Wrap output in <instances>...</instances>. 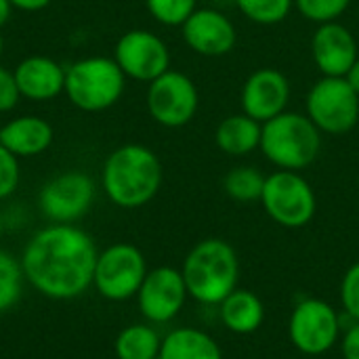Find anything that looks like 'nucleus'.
<instances>
[{"label": "nucleus", "mask_w": 359, "mask_h": 359, "mask_svg": "<svg viewBox=\"0 0 359 359\" xmlns=\"http://www.w3.org/2000/svg\"><path fill=\"white\" fill-rule=\"evenodd\" d=\"M341 305L351 322H359V261H355L341 280Z\"/></svg>", "instance_id": "nucleus-28"}, {"label": "nucleus", "mask_w": 359, "mask_h": 359, "mask_svg": "<svg viewBox=\"0 0 359 359\" xmlns=\"http://www.w3.org/2000/svg\"><path fill=\"white\" fill-rule=\"evenodd\" d=\"M2 231H4V219H2V215H0V238H2Z\"/></svg>", "instance_id": "nucleus-37"}, {"label": "nucleus", "mask_w": 359, "mask_h": 359, "mask_svg": "<svg viewBox=\"0 0 359 359\" xmlns=\"http://www.w3.org/2000/svg\"><path fill=\"white\" fill-rule=\"evenodd\" d=\"M261 130H263V124L257 122L255 118L246 116L244 111L231 114L217 124L215 143H217L219 151H223L225 156L244 158L259 149Z\"/></svg>", "instance_id": "nucleus-19"}, {"label": "nucleus", "mask_w": 359, "mask_h": 359, "mask_svg": "<svg viewBox=\"0 0 359 359\" xmlns=\"http://www.w3.org/2000/svg\"><path fill=\"white\" fill-rule=\"evenodd\" d=\"M164 181V168L154 149L141 143L116 147L103 162L101 189L105 198L124 210L149 204Z\"/></svg>", "instance_id": "nucleus-2"}, {"label": "nucleus", "mask_w": 359, "mask_h": 359, "mask_svg": "<svg viewBox=\"0 0 359 359\" xmlns=\"http://www.w3.org/2000/svg\"><path fill=\"white\" fill-rule=\"evenodd\" d=\"M147 271L145 255L135 244L118 242L99 252L93 288L103 299L122 303L137 297Z\"/></svg>", "instance_id": "nucleus-8"}, {"label": "nucleus", "mask_w": 359, "mask_h": 359, "mask_svg": "<svg viewBox=\"0 0 359 359\" xmlns=\"http://www.w3.org/2000/svg\"><path fill=\"white\" fill-rule=\"evenodd\" d=\"M0 126H2V124H0Z\"/></svg>", "instance_id": "nucleus-38"}, {"label": "nucleus", "mask_w": 359, "mask_h": 359, "mask_svg": "<svg viewBox=\"0 0 359 359\" xmlns=\"http://www.w3.org/2000/svg\"><path fill=\"white\" fill-rule=\"evenodd\" d=\"M126 80L114 57L93 55L65 67L63 93L74 107L97 114L114 107L122 99Z\"/></svg>", "instance_id": "nucleus-5"}, {"label": "nucleus", "mask_w": 359, "mask_h": 359, "mask_svg": "<svg viewBox=\"0 0 359 359\" xmlns=\"http://www.w3.org/2000/svg\"><path fill=\"white\" fill-rule=\"evenodd\" d=\"M343 334L341 313L322 299H303L294 305L288 320V337L297 351L318 358L334 349Z\"/></svg>", "instance_id": "nucleus-9"}, {"label": "nucleus", "mask_w": 359, "mask_h": 359, "mask_svg": "<svg viewBox=\"0 0 359 359\" xmlns=\"http://www.w3.org/2000/svg\"><path fill=\"white\" fill-rule=\"evenodd\" d=\"M53 124L40 116H17L0 126V145L21 158H34L53 145Z\"/></svg>", "instance_id": "nucleus-18"}, {"label": "nucleus", "mask_w": 359, "mask_h": 359, "mask_svg": "<svg viewBox=\"0 0 359 359\" xmlns=\"http://www.w3.org/2000/svg\"><path fill=\"white\" fill-rule=\"evenodd\" d=\"M292 99V84L288 76L276 67L255 69L242 84L240 107L246 116L265 124L288 109Z\"/></svg>", "instance_id": "nucleus-15"}, {"label": "nucleus", "mask_w": 359, "mask_h": 359, "mask_svg": "<svg viewBox=\"0 0 359 359\" xmlns=\"http://www.w3.org/2000/svg\"><path fill=\"white\" fill-rule=\"evenodd\" d=\"M13 8L17 11H25V13H36V11H42L46 8L53 0H8Z\"/></svg>", "instance_id": "nucleus-32"}, {"label": "nucleus", "mask_w": 359, "mask_h": 359, "mask_svg": "<svg viewBox=\"0 0 359 359\" xmlns=\"http://www.w3.org/2000/svg\"><path fill=\"white\" fill-rule=\"evenodd\" d=\"M2 53H4V38H2V34H0V59H2Z\"/></svg>", "instance_id": "nucleus-36"}, {"label": "nucleus", "mask_w": 359, "mask_h": 359, "mask_svg": "<svg viewBox=\"0 0 359 359\" xmlns=\"http://www.w3.org/2000/svg\"><path fill=\"white\" fill-rule=\"evenodd\" d=\"M21 181V166L19 158L11 154L4 145H0V202L8 200Z\"/></svg>", "instance_id": "nucleus-29"}, {"label": "nucleus", "mask_w": 359, "mask_h": 359, "mask_svg": "<svg viewBox=\"0 0 359 359\" xmlns=\"http://www.w3.org/2000/svg\"><path fill=\"white\" fill-rule=\"evenodd\" d=\"M345 80L351 84V88H353V90L359 95V57L355 59V63L349 67V72L345 74Z\"/></svg>", "instance_id": "nucleus-33"}, {"label": "nucleus", "mask_w": 359, "mask_h": 359, "mask_svg": "<svg viewBox=\"0 0 359 359\" xmlns=\"http://www.w3.org/2000/svg\"><path fill=\"white\" fill-rule=\"evenodd\" d=\"M305 114L322 135H347L359 122V95L345 78L322 76L307 90Z\"/></svg>", "instance_id": "nucleus-7"}, {"label": "nucleus", "mask_w": 359, "mask_h": 359, "mask_svg": "<svg viewBox=\"0 0 359 359\" xmlns=\"http://www.w3.org/2000/svg\"><path fill=\"white\" fill-rule=\"evenodd\" d=\"M219 318L223 326L233 334H255L265 322V305L252 290L236 288L219 305Z\"/></svg>", "instance_id": "nucleus-20"}, {"label": "nucleus", "mask_w": 359, "mask_h": 359, "mask_svg": "<svg viewBox=\"0 0 359 359\" xmlns=\"http://www.w3.org/2000/svg\"><path fill=\"white\" fill-rule=\"evenodd\" d=\"M21 101L19 86L15 82V74L0 65V114L13 111Z\"/></svg>", "instance_id": "nucleus-30"}, {"label": "nucleus", "mask_w": 359, "mask_h": 359, "mask_svg": "<svg viewBox=\"0 0 359 359\" xmlns=\"http://www.w3.org/2000/svg\"><path fill=\"white\" fill-rule=\"evenodd\" d=\"M11 11H13V6H11V2L8 0H0V27L8 21V17H11Z\"/></svg>", "instance_id": "nucleus-34"}, {"label": "nucleus", "mask_w": 359, "mask_h": 359, "mask_svg": "<svg viewBox=\"0 0 359 359\" xmlns=\"http://www.w3.org/2000/svg\"><path fill=\"white\" fill-rule=\"evenodd\" d=\"M353 0H294V11L309 23L322 25L341 21Z\"/></svg>", "instance_id": "nucleus-26"}, {"label": "nucleus", "mask_w": 359, "mask_h": 359, "mask_svg": "<svg viewBox=\"0 0 359 359\" xmlns=\"http://www.w3.org/2000/svg\"><path fill=\"white\" fill-rule=\"evenodd\" d=\"M154 21L166 27H181L198 8V0H145Z\"/></svg>", "instance_id": "nucleus-27"}, {"label": "nucleus", "mask_w": 359, "mask_h": 359, "mask_svg": "<svg viewBox=\"0 0 359 359\" xmlns=\"http://www.w3.org/2000/svg\"><path fill=\"white\" fill-rule=\"evenodd\" d=\"M181 36L200 57H225L238 44L236 23L217 6H198L181 25Z\"/></svg>", "instance_id": "nucleus-14"}, {"label": "nucleus", "mask_w": 359, "mask_h": 359, "mask_svg": "<svg viewBox=\"0 0 359 359\" xmlns=\"http://www.w3.org/2000/svg\"><path fill=\"white\" fill-rule=\"evenodd\" d=\"M322 137L307 114L286 109L263 124L259 149L278 170L301 172L318 160Z\"/></svg>", "instance_id": "nucleus-4"}, {"label": "nucleus", "mask_w": 359, "mask_h": 359, "mask_svg": "<svg viewBox=\"0 0 359 359\" xmlns=\"http://www.w3.org/2000/svg\"><path fill=\"white\" fill-rule=\"evenodd\" d=\"M135 299L143 320L154 326H162L183 311L189 292L181 269L162 265L147 271Z\"/></svg>", "instance_id": "nucleus-13"}, {"label": "nucleus", "mask_w": 359, "mask_h": 359, "mask_svg": "<svg viewBox=\"0 0 359 359\" xmlns=\"http://www.w3.org/2000/svg\"><path fill=\"white\" fill-rule=\"evenodd\" d=\"M162 337L154 324H130L122 328L114 341V353L118 359H158Z\"/></svg>", "instance_id": "nucleus-22"}, {"label": "nucleus", "mask_w": 359, "mask_h": 359, "mask_svg": "<svg viewBox=\"0 0 359 359\" xmlns=\"http://www.w3.org/2000/svg\"><path fill=\"white\" fill-rule=\"evenodd\" d=\"M114 59L126 78L145 84L170 69L168 44L149 29L124 32L114 46Z\"/></svg>", "instance_id": "nucleus-12"}, {"label": "nucleus", "mask_w": 359, "mask_h": 359, "mask_svg": "<svg viewBox=\"0 0 359 359\" xmlns=\"http://www.w3.org/2000/svg\"><path fill=\"white\" fill-rule=\"evenodd\" d=\"M99 248L76 223H48L21 252L25 282L50 301H72L93 286Z\"/></svg>", "instance_id": "nucleus-1"}, {"label": "nucleus", "mask_w": 359, "mask_h": 359, "mask_svg": "<svg viewBox=\"0 0 359 359\" xmlns=\"http://www.w3.org/2000/svg\"><path fill=\"white\" fill-rule=\"evenodd\" d=\"M341 353L343 359H359V322H351L341 334Z\"/></svg>", "instance_id": "nucleus-31"}, {"label": "nucleus", "mask_w": 359, "mask_h": 359, "mask_svg": "<svg viewBox=\"0 0 359 359\" xmlns=\"http://www.w3.org/2000/svg\"><path fill=\"white\" fill-rule=\"evenodd\" d=\"M309 50L318 72L332 78H345V74L359 57L355 34L341 21L318 25L311 36Z\"/></svg>", "instance_id": "nucleus-16"}, {"label": "nucleus", "mask_w": 359, "mask_h": 359, "mask_svg": "<svg viewBox=\"0 0 359 359\" xmlns=\"http://www.w3.org/2000/svg\"><path fill=\"white\" fill-rule=\"evenodd\" d=\"M23 269H21V261L15 259L11 252L0 250V313L11 311L23 292Z\"/></svg>", "instance_id": "nucleus-24"}, {"label": "nucleus", "mask_w": 359, "mask_h": 359, "mask_svg": "<svg viewBox=\"0 0 359 359\" xmlns=\"http://www.w3.org/2000/svg\"><path fill=\"white\" fill-rule=\"evenodd\" d=\"M238 11L257 25H278L294 8V0H236Z\"/></svg>", "instance_id": "nucleus-25"}, {"label": "nucleus", "mask_w": 359, "mask_h": 359, "mask_svg": "<svg viewBox=\"0 0 359 359\" xmlns=\"http://www.w3.org/2000/svg\"><path fill=\"white\" fill-rule=\"evenodd\" d=\"M21 99L36 103L59 97L65 88V67L44 55H32L17 63L13 69Z\"/></svg>", "instance_id": "nucleus-17"}, {"label": "nucleus", "mask_w": 359, "mask_h": 359, "mask_svg": "<svg viewBox=\"0 0 359 359\" xmlns=\"http://www.w3.org/2000/svg\"><path fill=\"white\" fill-rule=\"evenodd\" d=\"M215 4H217V8H221V6H236V0H212Z\"/></svg>", "instance_id": "nucleus-35"}, {"label": "nucleus", "mask_w": 359, "mask_h": 359, "mask_svg": "<svg viewBox=\"0 0 359 359\" xmlns=\"http://www.w3.org/2000/svg\"><path fill=\"white\" fill-rule=\"evenodd\" d=\"M145 105L156 124L164 128H183L198 114L200 90L187 74L168 69L147 84Z\"/></svg>", "instance_id": "nucleus-10"}, {"label": "nucleus", "mask_w": 359, "mask_h": 359, "mask_svg": "<svg viewBox=\"0 0 359 359\" xmlns=\"http://www.w3.org/2000/svg\"><path fill=\"white\" fill-rule=\"evenodd\" d=\"M158 359H223V349L200 328H175L162 337Z\"/></svg>", "instance_id": "nucleus-21"}, {"label": "nucleus", "mask_w": 359, "mask_h": 359, "mask_svg": "<svg viewBox=\"0 0 359 359\" xmlns=\"http://www.w3.org/2000/svg\"><path fill=\"white\" fill-rule=\"evenodd\" d=\"M261 206L267 217L286 229L309 225L318 212V198L311 183L294 170H273L265 177Z\"/></svg>", "instance_id": "nucleus-6"}, {"label": "nucleus", "mask_w": 359, "mask_h": 359, "mask_svg": "<svg viewBox=\"0 0 359 359\" xmlns=\"http://www.w3.org/2000/svg\"><path fill=\"white\" fill-rule=\"evenodd\" d=\"M97 185L82 170H67L48 179L38 194V208L48 223H78L88 215Z\"/></svg>", "instance_id": "nucleus-11"}, {"label": "nucleus", "mask_w": 359, "mask_h": 359, "mask_svg": "<svg viewBox=\"0 0 359 359\" xmlns=\"http://www.w3.org/2000/svg\"><path fill=\"white\" fill-rule=\"evenodd\" d=\"M265 177L267 175H263L255 166H233L223 177V191L227 194V198L240 204L259 202L265 187Z\"/></svg>", "instance_id": "nucleus-23"}, {"label": "nucleus", "mask_w": 359, "mask_h": 359, "mask_svg": "<svg viewBox=\"0 0 359 359\" xmlns=\"http://www.w3.org/2000/svg\"><path fill=\"white\" fill-rule=\"evenodd\" d=\"M181 273L194 301L219 307L238 288L240 259L227 240L206 238L187 252Z\"/></svg>", "instance_id": "nucleus-3"}]
</instances>
